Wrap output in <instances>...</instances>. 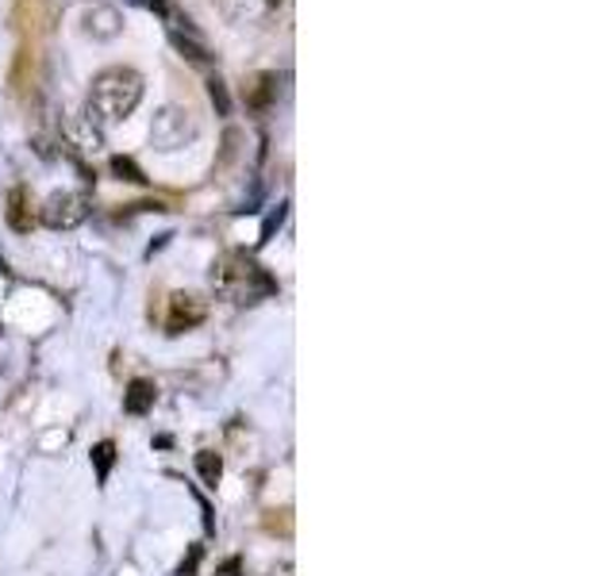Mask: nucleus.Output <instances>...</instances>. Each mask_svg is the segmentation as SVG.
Instances as JSON below:
<instances>
[{
    "label": "nucleus",
    "instance_id": "10",
    "mask_svg": "<svg viewBox=\"0 0 615 576\" xmlns=\"http://www.w3.org/2000/svg\"><path fill=\"white\" fill-rule=\"evenodd\" d=\"M196 473H201V481L208 484V488H215L220 477H223L220 454H215V449H201V454H196Z\"/></svg>",
    "mask_w": 615,
    "mask_h": 576
},
{
    "label": "nucleus",
    "instance_id": "3",
    "mask_svg": "<svg viewBox=\"0 0 615 576\" xmlns=\"http://www.w3.org/2000/svg\"><path fill=\"white\" fill-rule=\"evenodd\" d=\"M196 135H201V123L193 120L189 108L170 104V108H162V112L154 115V123H151V143H154V150H162V154L193 146Z\"/></svg>",
    "mask_w": 615,
    "mask_h": 576
},
{
    "label": "nucleus",
    "instance_id": "1",
    "mask_svg": "<svg viewBox=\"0 0 615 576\" xmlns=\"http://www.w3.org/2000/svg\"><path fill=\"white\" fill-rule=\"evenodd\" d=\"M143 73L131 70V65H112V70L97 73L93 89H89V104H85V120L93 128H112L123 123L143 100Z\"/></svg>",
    "mask_w": 615,
    "mask_h": 576
},
{
    "label": "nucleus",
    "instance_id": "7",
    "mask_svg": "<svg viewBox=\"0 0 615 576\" xmlns=\"http://www.w3.org/2000/svg\"><path fill=\"white\" fill-rule=\"evenodd\" d=\"M120 12H115L112 4H97V8H89L85 12V31L89 36H97V39H115L120 36Z\"/></svg>",
    "mask_w": 615,
    "mask_h": 576
},
{
    "label": "nucleus",
    "instance_id": "16",
    "mask_svg": "<svg viewBox=\"0 0 615 576\" xmlns=\"http://www.w3.org/2000/svg\"><path fill=\"white\" fill-rule=\"evenodd\" d=\"M270 576H293V565H281L278 573H270Z\"/></svg>",
    "mask_w": 615,
    "mask_h": 576
},
{
    "label": "nucleus",
    "instance_id": "13",
    "mask_svg": "<svg viewBox=\"0 0 615 576\" xmlns=\"http://www.w3.org/2000/svg\"><path fill=\"white\" fill-rule=\"evenodd\" d=\"M93 462H97V477H108V469H112V462H115V446L112 442H101V446L93 449Z\"/></svg>",
    "mask_w": 615,
    "mask_h": 576
},
{
    "label": "nucleus",
    "instance_id": "5",
    "mask_svg": "<svg viewBox=\"0 0 615 576\" xmlns=\"http://www.w3.org/2000/svg\"><path fill=\"white\" fill-rule=\"evenodd\" d=\"M204 320H208V307H204L201 296H193V292H173L170 312H165V327H170V335L201 327Z\"/></svg>",
    "mask_w": 615,
    "mask_h": 576
},
{
    "label": "nucleus",
    "instance_id": "11",
    "mask_svg": "<svg viewBox=\"0 0 615 576\" xmlns=\"http://www.w3.org/2000/svg\"><path fill=\"white\" fill-rule=\"evenodd\" d=\"M70 139L78 143L81 150H101V128H93V123H73L70 128Z\"/></svg>",
    "mask_w": 615,
    "mask_h": 576
},
{
    "label": "nucleus",
    "instance_id": "4",
    "mask_svg": "<svg viewBox=\"0 0 615 576\" xmlns=\"http://www.w3.org/2000/svg\"><path fill=\"white\" fill-rule=\"evenodd\" d=\"M39 220L51 231H73L89 220V196L81 192H51L47 204L39 208Z\"/></svg>",
    "mask_w": 615,
    "mask_h": 576
},
{
    "label": "nucleus",
    "instance_id": "8",
    "mask_svg": "<svg viewBox=\"0 0 615 576\" xmlns=\"http://www.w3.org/2000/svg\"><path fill=\"white\" fill-rule=\"evenodd\" d=\"M154 396H158V388L151 381H131L128 384V396H123V412L128 415H147L154 407Z\"/></svg>",
    "mask_w": 615,
    "mask_h": 576
},
{
    "label": "nucleus",
    "instance_id": "14",
    "mask_svg": "<svg viewBox=\"0 0 615 576\" xmlns=\"http://www.w3.org/2000/svg\"><path fill=\"white\" fill-rule=\"evenodd\" d=\"M208 97H212V104H215V112H220V115H228V112H231L228 85H223L220 78H212V81H208Z\"/></svg>",
    "mask_w": 615,
    "mask_h": 576
},
{
    "label": "nucleus",
    "instance_id": "6",
    "mask_svg": "<svg viewBox=\"0 0 615 576\" xmlns=\"http://www.w3.org/2000/svg\"><path fill=\"white\" fill-rule=\"evenodd\" d=\"M243 100L254 108V112H265V108L278 100V73H254L243 85Z\"/></svg>",
    "mask_w": 615,
    "mask_h": 576
},
{
    "label": "nucleus",
    "instance_id": "9",
    "mask_svg": "<svg viewBox=\"0 0 615 576\" xmlns=\"http://www.w3.org/2000/svg\"><path fill=\"white\" fill-rule=\"evenodd\" d=\"M8 223L16 231H31V212H28V189L16 185L8 192Z\"/></svg>",
    "mask_w": 615,
    "mask_h": 576
},
{
    "label": "nucleus",
    "instance_id": "17",
    "mask_svg": "<svg viewBox=\"0 0 615 576\" xmlns=\"http://www.w3.org/2000/svg\"><path fill=\"white\" fill-rule=\"evenodd\" d=\"M265 4H270V8H278V4H281V0H265Z\"/></svg>",
    "mask_w": 615,
    "mask_h": 576
},
{
    "label": "nucleus",
    "instance_id": "12",
    "mask_svg": "<svg viewBox=\"0 0 615 576\" xmlns=\"http://www.w3.org/2000/svg\"><path fill=\"white\" fill-rule=\"evenodd\" d=\"M215 4H220V12L228 16L231 23H243L254 16V0H215Z\"/></svg>",
    "mask_w": 615,
    "mask_h": 576
},
{
    "label": "nucleus",
    "instance_id": "15",
    "mask_svg": "<svg viewBox=\"0 0 615 576\" xmlns=\"http://www.w3.org/2000/svg\"><path fill=\"white\" fill-rule=\"evenodd\" d=\"M112 170L115 173H120V178L123 181H135V185H143V170H139V165L135 162H131V158H115V162H112Z\"/></svg>",
    "mask_w": 615,
    "mask_h": 576
},
{
    "label": "nucleus",
    "instance_id": "2",
    "mask_svg": "<svg viewBox=\"0 0 615 576\" xmlns=\"http://www.w3.org/2000/svg\"><path fill=\"white\" fill-rule=\"evenodd\" d=\"M212 285L223 300H231V304H239V307L258 304V300L278 292V281H273L270 273L246 254L220 257V265H215V273H212Z\"/></svg>",
    "mask_w": 615,
    "mask_h": 576
}]
</instances>
